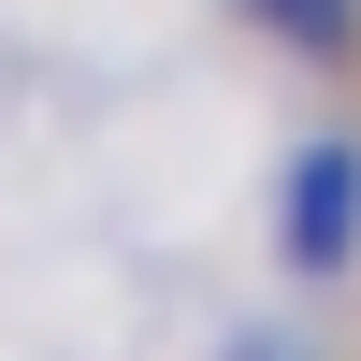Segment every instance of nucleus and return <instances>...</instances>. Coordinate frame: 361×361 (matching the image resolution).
I'll use <instances>...</instances> for the list:
<instances>
[{
  "mask_svg": "<svg viewBox=\"0 0 361 361\" xmlns=\"http://www.w3.org/2000/svg\"><path fill=\"white\" fill-rule=\"evenodd\" d=\"M275 260L304 289H333L361 260V130H304L289 145V173H275Z\"/></svg>",
  "mask_w": 361,
  "mask_h": 361,
  "instance_id": "f257e3e1",
  "label": "nucleus"
}]
</instances>
